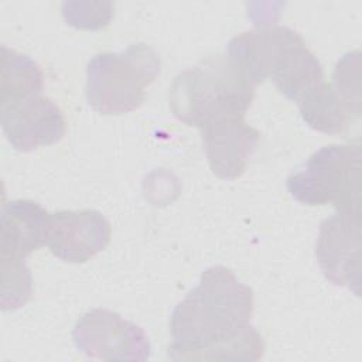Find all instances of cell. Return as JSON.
<instances>
[{
	"instance_id": "obj_1",
	"label": "cell",
	"mask_w": 362,
	"mask_h": 362,
	"mask_svg": "<svg viewBox=\"0 0 362 362\" xmlns=\"http://www.w3.org/2000/svg\"><path fill=\"white\" fill-rule=\"evenodd\" d=\"M255 298L249 286L225 266L208 267L171 313L168 358L174 361L263 356L262 335L250 324Z\"/></svg>"
},
{
	"instance_id": "obj_2",
	"label": "cell",
	"mask_w": 362,
	"mask_h": 362,
	"mask_svg": "<svg viewBox=\"0 0 362 362\" xmlns=\"http://www.w3.org/2000/svg\"><path fill=\"white\" fill-rule=\"evenodd\" d=\"M229 61L256 86L270 79L280 93L300 102L324 82V71L301 35L286 25L257 27L235 35Z\"/></svg>"
},
{
	"instance_id": "obj_3",
	"label": "cell",
	"mask_w": 362,
	"mask_h": 362,
	"mask_svg": "<svg viewBox=\"0 0 362 362\" xmlns=\"http://www.w3.org/2000/svg\"><path fill=\"white\" fill-rule=\"evenodd\" d=\"M255 86L226 55L204 59L180 72L170 86L173 115L188 126H202L223 117H245Z\"/></svg>"
},
{
	"instance_id": "obj_4",
	"label": "cell",
	"mask_w": 362,
	"mask_h": 362,
	"mask_svg": "<svg viewBox=\"0 0 362 362\" xmlns=\"http://www.w3.org/2000/svg\"><path fill=\"white\" fill-rule=\"evenodd\" d=\"M160 71L158 54L144 42L132 44L122 52L96 54L86 65V100L106 116L136 110Z\"/></svg>"
},
{
	"instance_id": "obj_5",
	"label": "cell",
	"mask_w": 362,
	"mask_h": 362,
	"mask_svg": "<svg viewBox=\"0 0 362 362\" xmlns=\"http://www.w3.org/2000/svg\"><path fill=\"white\" fill-rule=\"evenodd\" d=\"M361 146H324L304 167L288 175L290 195L308 206L332 205L335 211L361 212Z\"/></svg>"
},
{
	"instance_id": "obj_6",
	"label": "cell",
	"mask_w": 362,
	"mask_h": 362,
	"mask_svg": "<svg viewBox=\"0 0 362 362\" xmlns=\"http://www.w3.org/2000/svg\"><path fill=\"white\" fill-rule=\"evenodd\" d=\"M72 339L78 351L105 361H146L150 341L141 327L117 313L95 308L75 324Z\"/></svg>"
},
{
	"instance_id": "obj_7",
	"label": "cell",
	"mask_w": 362,
	"mask_h": 362,
	"mask_svg": "<svg viewBox=\"0 0 362 362\" xmlns=\"http://www.w3.org/2000/svg\"><path fill=\"white\" fill-rule=\"evenodd\" d=\"M361 212L335 211L320 223L315 259L324 277L334 286L361 288Z\"/></svg>"
},
{
	"instance_id": "obj_8",
	"label": "cell",
	"mask_w": 362,
	"mask_h": 362,
	"mask_svg": "<svg viewBox=\"0 0 362 362\" xmlns=\"http://www.w3.org/2000/svg\"><path fill=\"white\" fill-rule=\"evenodd\" d=\"M0 122L7 141L23 153L58 143L66 130L61 109L42 95L1 103Z\"/></svg>"
},
{
	"instance_id": "obj_9",
	"label": "cell",
	"mask_w": 362,
	"mask_h": 362,
	"mask_svg": "<svg viewBox=\"0 0 362 362\" xmlns=\"http://www.w3.org/2000/svg\"><path fill=\"white\" fill-rule=\"evenodd\" d=\"M109 221L96 209L57 211L49 215L47 246L66 263H85L110 242Z\"/></svg>"
},
{
	"instance_id": "obj_10",
	"label": "cell",
	"mask_w": 362,
	"mask_h": 362,
	"mask_svg": "<svg viewBox=\"0 0 362 362\" xmlns=\"http://www.w3.org/2000/svg\"><path fill=\"white\" fill-rule=\"evenodd\" d=\"M199 132L209 168L223 180H233L245 173L260 140V133L240 116L214 120Z\"/></svg>"
},
{
	"instance_id": "obj_11",
	"label": "cell",
	"mask_w": 362,
	"mask_h": 362,
	"mask_svg": "<svg viewBox=\"0 0 362 362\" xmlns=\"http://www.w3.org/2000/svg\"><path fill=\"white\" fill-rule=\"evenodd\" d=\"M49 215L31 199L6 202L0 214V259L24 262L33 252L47 246Z\"/></svg>"
},
{
	"instance_id": "obj_12",
	"label": "cell",
	"mask_w": 362,
	"mask_h": 362,
	"mask_svg": "<svg viewBox=\"0 0 362 362\" xmlns=\"http://www.w3.org/2000/svg\"><path fill=\"white\" fill-rule=\"evenodd\" d=\"M303 120L314 130L338 134L342 133L361 109L349 103L332 85L322 82L313 92L297 102Z\"/></svg>"
},
{
	"instance_id": "obj_13",
	"label": "cell",
	"mask_w": 362,
	"mask_h": 362,
	"mask_svg": "<svg viewBox=\"0 0 362 362\" xmlns=\"http://www.w3.org/2000/svg\"><path fill=\"white\" fill-rule=\"evenodd\" d=\"M44 76L28 55L1 45V103L41 95Z\"/></svg>"
},
{
	"instance_id": "obj_14",
	"label": "cell",
	"mask_w": 362,
	"mask_h": 362,
	"mask_svg": "<svg viewBox=\"0 0 362 362\" xmlns=\"http://www.w3.org/2000/svg\"><path fill=\"white\" fill-rule=\"evenodd\" d=\"M3 287L1 308L4 311L23 307L33 294V279L24 262L1 260Z\"/></svg>"
},
{
	"instance_id": "obj_15",
	"label": "cell",
	"mask_w": 362,
	"mask_h": 362,
	"mask_svg": "<svg viewBox=\"0 0 362 362\" xmlns=\"http://www.w3.org/2000/svg\"><path fill=\"white\" fill-rule=\"evenodd\" d=\"M62 16L66 24L81 30H99L106 27L113 17L112 3H76L65 1Z\"/></svg>"
}]
</instances>
